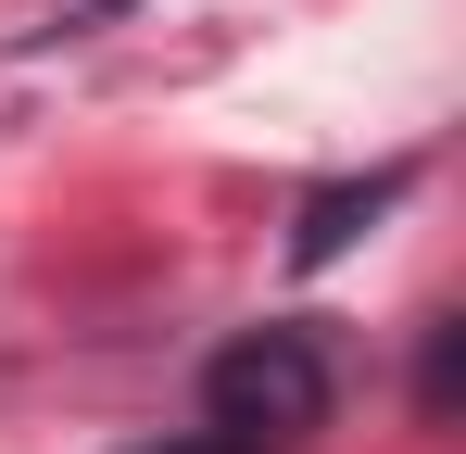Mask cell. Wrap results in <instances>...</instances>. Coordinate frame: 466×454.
<instances>
[{"instance_id": "2", "label": "cell", "mask_w": 466, "mask_h": 454, "mask_svg": "<svg viewBox=\"0 0 466 454\" xmlns=\"http://www.w3.org/2000/svg\"><path fill=\"white\" fill-rule=\"evenodd\" d=\"M403 190H416V164H379V177H340V190H315L303 215H290V265H340V253H353V240H366V227H379Z\"/></svg>"}, {"instance_id": "1", "label": "cell", "mask_w": 466, "mask_h": 454, "mask_svg": "<svg viewBox=\"0 0 466 454\" xmlns=\"http://www.w3.org/2000/svg\"><path fill=\"white\" fill-rule=\"evenodd\" d=\"M328 404H340V366H328V341H315L303 315L239 328L228 354L202 366V429H239V442H265V454H303L328 429Z\"/></svg>"}, {"instance_id": "3", "label": "cell", "mask_w": 466, "mask_h": 454, "mask_svg": "<svg viewBox=\"0 0 466 454\" xmlns=\"http://www.w3.org/2000/svg\"><path fill=\"white\" fill-rule=\"evenodd\" d=\"M454 315H429V341H416V417H429V429H441V417H454Z\"/></svg>"}, {"instance_id": "4", "label": "cell", "mask_w": 466, "mask_h": 454, "mask_svg": "<svg viewBox=\"0 0 466 454\" xmlns=\"http://www.w3.org/2000/svg\"><path fill=\"white\" fill-rule=\"evenodd\" d=\"M139 454H265V442H239V429H177V442H139Z\"/></svg>"}]
</instances>
